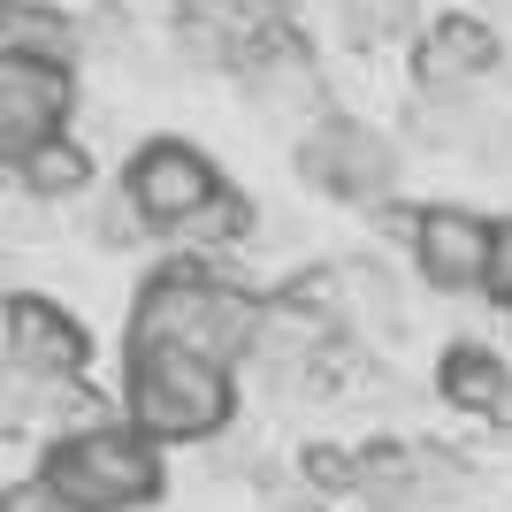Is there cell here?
Wrapping results in <instances>:
<instances>
[{
  "label": "cell",
  "mask_w": 512,
  "mask_h": 512,
  "mask_svg": "<svg viewBox=\"0 0 512 512\" xmlns=\"http://www.w3.org/2000/svg\"><path fill=\"white\" fill-rule=\"evenodd\" d=\"M115 192H123V207L146 222L153 245H169L184 222H192L199 207H214V199L230 192V176H222V161H214L199 138H176V130H153V138H138L123 161V176H115Z\"/></svg>",
  "instance_id": "obj_5"
},
{
  "label": "cell",
  "mask_w": 512,
  "mask_h": 512,
  "mask_svg": "<svg viewBox=\"0 0 512 512\" xmlns=\"http://www.w3.org/2000/svg\"><path fill=\"white\" fill-rule=\"evenodd\" d=\"M428 390L467 428L512 436V352H497L490 337H444L436 360H428Z\"/></svg>",
  "instance_id": "obj_11"
},
{
  "label": "cell",
  "mask_w": 512,
  "mask_h": 512,
  "mask_svg": "<svg viewBox=\"0 0 512 512\" xmlns=\"http://www.w3.org/2000/svg\"><path fill=\"white\" fill-rule=\"evenodd\" d=\"M467 497V467L451 459L444 444H421V436H367L360 444V497L367 512H436Z\"/></svg>",
  "instance_id": "obj_7"
},
{
  "label": "cell",
  "mask_w": 512,
  "mask_h": 512,
  "mask_svg": "<svg viewBox=\"0 0 512 512\" xmlns=\"http://www.w3.org/2000/svg\"><path fill=\"white\" fill-rule=\"evenodd\" d=\"M69 123H77V69L0 54V169H16L23 153H39Z\"/></svg>",
  "instance_id": "obj_9"
},
{
  "label": "cell",
  "mask_w": 512,
  "mask_h": 512,
  "mask_svg": "<svg viewBox=\"0 0 512 512\" xmlns=\"http://www.w3.org/2000/svg\"><path fill=\"white\" fill-rule=\"evenodd\" d=\"M8 176H16V192L31 199V207H77V199L100 184V153H92L77 130H62V138H46L39 153H23Z\"/></svg>",
  "instance_id": "obj_12"
},
{
  "label": "cell",
  "mask_w": 512,
  "mask_h": 512,
  "mask_svg": "<svg viewBox=\"0 0 512 512\" xmlns=\"http://www.w3.org/2000/svg\"><path fill=\"white\" fill-rule=\"evenodd\" d=\"M92 329L54 291H0V360L23 390H54L92 375Z\"/></svg>",
  "instance_id": "obj_6"
},
{
  "label": "cell",
  "mask_w": 512,
  "mask_h": 512,
  "mask_svg": "<svg viewBox=\"0 0 512 512\" xmlns=\"http://www.w3.org/2000/svg\"><path fill=\"white\" fill-rule=\"evenodd\" d=\"M406 69L413 85L428 100H467V85L497 77L505 69V39H497L490 16H474V8H444V16H428L406 46Z\"/></svg>",
  "instance_id": "obj_10"
},
{
  "label": "cell",
  "mask_w": 512,
  "mask_h": 512,
  "mask_svg": "<svg viewBox=\"0 0 512 512\" xmlns=\"http://www.w3.org/2000/svg\"><path fill=\"white\" fill-rule=\"evenodd\" d=\"M482 299L512 306V214H490V276H482Z\"/></svg>",
  "instance_id": "obj_17"
},
{
  "label": "cell",
  "mask_w": 512,
  "mask_h": 512,
  "mask_svg": "<svg viewBox=\"0 0 512 512\" xmlns=\"http://www.w3.org/2000/svg\"><path fill=\"white\" fill-rule=\"evenodd\" d=\"M85 230H92V245H100V253H138V245H153V237H146V222H138V214L123 207V192H107L100 207H92V222H85Z\"/></svg>",
  "instance_id": "obj_15"
},
{
  "label": "cell",
  "mask_w": 512,
  "mask_h": 512,
  "mask_svg": "<svg viewBox=\"0 0 512 512\" xmlns=\"http://www.w3.org/2000/svg\"><path fill=\"white\" fill-rule=\"evenodd\" d=\"M0 383H8V360H0Z\"/></svg>",
  "instance_id": "obj_21"
},
{
  "label": "cell",
  "mask_w": 512,
  "mask_h": 512,
  "mask_svg": "<svg viewBox=\"0 0 512 512\" xmlns=\"http://www.w3.org/2000/svg\"><path fill=\"white\" fill-rule=\"evenodd\" d=\"M505 337H512V306H505ZM505 352H512V344H505Z\"/></svg>",
  "instance_id": "obj_19"
},
{
  "label": "cell",
  "mask_w": 512,
  "mask_h": 512,
  "mask_svg": "<svg viewBox=\"0 0 512 512\" xmlns=\"http://www.w3.org/2000/svg\"><path fill=\"white\" fill-rule=\"evenodd\" d=\"M260 299L268 291L237 253H161L130 283L123 344H176V352H199L245 375L260 337Z\"/></svg>",
  "instance_id": "obj_1"
},
{
  "label": "cell",
  "mask_w": 512,
  "mask_h": 512,
  "mask_svg": "<svg viewBox=\"0 0 512 512\" xmlns=\"http://www.w3.org/2000/svg\"><path fill=\"white\" fill-rule=\"evenodd\" d=\"M0 512H77V505L31 467V474H8V482H0Z\"/></svg>",
  "instance_id": "obj_16"
},
{
  "label": "cell",
  "mask_w": 512,
  "mask_h": 512,
  "mask_svg": "<svg viewBox=\"0 0 512 512\" xmlns=\"http://www.w3.org/2000/svg\"><path fill=\"white\" fill-rule=\"evenodd\" d=\"M8 8H16V0H0V16H8Z\"/></svg>",
  "instance_id": "obj_20"
},
{
  "label": "cell",
  "mask_w": 512,
  "mask_h": 512,
  "mask_svg": "<svg viewBox=\"0 0 512 512\" xmlns=\"http://www.w3.org/2000/svg\"><path fill=\"white\" fill-rule=\"evenodd\" d=\"M406 260L436 299H482L490 276V214L459 199H428L406 222Z\"/></svg>",
  "instance_id": "obj_8"
},
{
  "label": "cell",
  "mask_w": 512,
  "mask_h": 512,
  "mask_svg": "<svg viewBox=\"0 0 512 512\" xmlns=\"http://www.w3.org/2000/svg\"><path fill=\"white\" fill-rule=\"evenodd\" d=\"M115 406L161 451L222 444L245 413V375L222 360H199V352H176V344H123Z\"/></svg>",
  "instance_id": "obj_2"
},
{
  "label": "cell",
  "mask_w": 512,
  "mask_h": 512,
  "mask_svg": "<svg viewBox=\"0 0 512 512\" xmlns=\"http://www.w3.org/2000/svg\"><path fill=\"white\" fill-rule=\"evenodd\" d=\"M0 54H31V62H62L77 69L85 54V23L54 8V0H16L8 16H0Z\"/></svg>",
  "instance_id": "obj_13"
},
{
  "label": "cell",
  "mask_w": 512,
  "mask_h": 512,
  "mask_svg": "<svg viewBox=\"0 0 512 512\" xmlns=\"http://www.w3.org/2000/svg\"><path fill=\"white\" fill-rule=\"evenodd\" d=\"M291 482H299V497H321V505L360 497V444H344V436H306V444L291 451Z\"/></svg>",
  "instance_id": "obj_14"
},
{
  "label": "cell",
  "mask_w": 512,
  "mask_h": 512,
  "mask_svg": "<svg viewBox=\"0 0 512 512\" xmlns=\"http://www.w3.org/2000/svg\"><path fill=\"white\" fill-rule=\"evenodd\" d=\"M283 512H329L321 497H283Z\"/></svg>",
  "instance_id": "obj_18"
},
{
  "label": "cell",
  "mask_w": 512,
  "mask_h": 512,
  "mask_svg": "<svg viewBox=\"0 0 512 512\" xmlns=\"http://www.w3.org/2000/svg\"><path fill=\"white\" fill-rule=\"evenodd\" d=\"M291 169H299V184H306V192H321L329 207H360V214H375V207H390V192H398L406 153H398V138H383L375 123L321 107L314 123L299 130Z\"/></svg>",
  "instance_id": "obj_4"
},
{
  "label": "cell",
  "mask_w": 512,
  "mask_h": 512,
  "mask_svg": "<svg viewBox=\"0 0 512 512\" xmlns=\"http://www.w3.org/2000/svg\"><path fill=\"white\" fill-rule=\"evenodd\" d=\"M39 474L77 512H153L161 497H169V451L146 444L123 413H115V421H92V428L46 436L39 444Z\"/></svg>",
  "instance_id": "obj_3"
}]
</instances>
